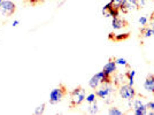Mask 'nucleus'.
<instances>
[{"mask_svg":"<svg viewBox=\"0 0 154 115\" xmlns=\"http://www.w3.org/2000/svg\"><path fill=\"white\" fill-rule=\"evenodd\" d=\"M151 26H152L154 28V22H152V23H151Z\"/></svg>","mask_w":154,"mask_h":115,"instance_id":"obj_27","label":"nucleus"},{"mask_svg":"<svg viewBox=\"0 0 154 115\" xmlns=\"http://www.w3.org/2000/svg\"><path fill=\"white\" fill-rule=\"evenodd\" d=\"M64 95H66V91L62 86H59V88H54L50 92V99L48 101L51 105H57L59 102L63 99Z\"/></svg>","mask_w":154,"mask_h":115,"instance_id":"obj_5","label":"nucleus"},{"mask_svg":"<svg viewBox=\"0 0 154 115\" xmlns=\"http://www.w3.org/2000/svg\"><path fill=\"white\" fill-rule=\"evenodd\" d=\"M103 71L106 75H109V76H112L113 74H115L116 71H117V64L115 62V59H110L108 62L103 66Z\"/></svg>","mask_w":154,"mask_h":115,"instance_id":"obj_8","label":"nucleus"},{"mask_svg":"<svg viewBox=\"0 0 154 115\" xmlns=\"http://www.w3.org/2000/svg\"><path fill=\"white\" fill-rule=\"evenodd\" d=\"M153 93H154V91H153Z\"/></svg>","mask_w":154,"mask_h":115,"instance_id":"obj_28","label":"nucleus"},{"mask_svg":"<svg viewBox=\"0 0 154 115\" xmlns=\"http://www.w3.org/2000/svg\"><path fill=\"white\" fill-rule=\"evenodd\" d=\"M12 26H13V28H16V26H20V21H19V20H14L13 24H12Z\"/></svg>","mask_w":154,"mask_h":115,"instance_id":"obj_24","label":"nucleus"},{"mask_svg":"<svg viewBox=\"0 0 154 115\" xmlns=\"http://www.w3.org/2000/svg\"><path fill=\"white\" fill-rule=\"evenodd\" d=\"M141 36L144 38H149V37H154V28L152 26H144L140 30Z\"/></svg>","mask_w":154,"mask_h":115,"instance_id":"obj_11","label":"nucleus"},{"mask_svg":"<svg viewBox=\"0 0 154 115\" xmlns=\"http://www.w3.org/2000/svg\"><path fill=\"white\" fill-rule=\"evenodd\" d=\"M138 22H139V24H140L141 26H145L148 23V19L146 16H140V17L138 19Z\"/></svg>","mask_w":154,"mask_h":115,"instance_id":"obj_19","label":"nucleus"},{"mask_svg":"<svg viewBox=\"0 0 154 115\" xmlns=\"http://www.w3.org/2000/svg\"><path fill=\"white\" fill-rule=\"evenodd\" d=\"M88 112L90 113V114H98L99 113V106H98V104L97 101L94 102H91L90 106H89V109H88Z\"/></svg>","mask_w":154,"mask_h":115,"instance_id":"obj_14","label":"nucleus"},{"mask_svg":"<svg viewBox=\"0 0 154 115\" xmlns=\"http://www.w3.org/2000/svg\"><path fill=\"white\" fill-rule=\"evenodd\" d=\"M96 98H97L96 93H90V95H88V96L85 97V100H86V102L91 104V102L96 101Z\"/></svg>","mask_w":154,"mask_h":115,"instance_id":"obj_18","label":"nucleus"},{"mask_svg":"<svg viewBox=\"0 0 154 115\" xmlns=\"http://www.w3.org/2000/svg\"><path fill=\"white\" fill-rule=\"evenodd\" d=\"M129 37V33H120V35H116L115 36V40H122V39H125Z\"/></svg>","mask_w":154,"mask_h":115,"instance_id":"obj_20","label":"nucleus"},{"mask_svg":"<svg viewBox=\"0 0 154 115\" xmlns=\"http://www.w3.org/2000/svg\"><path fill=\"white\" fill-rule=\"evenodd\" d=\"M151 19L154 21V11H153V13H152V15H151Z\"/></svg>","mask_w":154,"mask_h":115,"instance_id":"obj_26","label":"nucleus"},{"mask_svg":"<svg viewBox=\"0 0 154 115\" xmlns=\"http://www.w3.org/2000/svg\"><path fill=\"white\" fill-rule=\"evenodd\" d=\"M144 88L148 92H153L154 91V75H149L146 77L145 82H144Z\"/></svg>","mask_w":154,"mask_h":115,"instance_id":"obj_10","label":"nucleus"},{"mask_svg":"<svg viewBox=\"0 0 154 115\" xmlns=\"http://www.w3.org/2000/svg\"><path fill=\"white\" fill-rule=\"evenodd\" d=\"M135 76H136V70H134V69H131V70H129L125 73V77H127V79H128L129 85L134 86V83H135Z\"/></svg>","mask_w":154,"mask_h":115,"instance_id":"obj_13","label":"nucleus"},{"mask_svg":"<svg viewBox=\"0 0 154 115\" xmlns=\"http://www.w3.org/2000/svg\"><path fill=\"white\" fill-rule=\"evenodd\" d=\"M112 26H113L114 30H120V29L125 28L127 23H125V21L120 19L119 16H116V17H112Z\"/></svg>","mask_w":154,"mask_h":115,"instance_id":"obj_9","label":"nucleus"},{"mask_svg":"<svg viewBox=\"0 0 154 115\" xmlns=\"http://www.w3.org/2000/svg\"><path fill=\"white\" fill-rule=\"evenodd\" d=\"M16 6L11 0H4L0 6V16L1 17H8L15 13Z\"/></svg>","mask_w":154,"mask_h":115,"instance_id":"obj_4","label":"nucleus"},{"mask_svg":"<svg viewBox=\"0 0 154 115\" xmlns=\"http://www.w3.org/2000/svg\"><path fill=\"white\" fill-rule=\"evenodd\" d=\"M85 97H86L85 90L83 88H76L70 95L71 107H76L78 105H81L85 100Z\"/></svg>","mask_w":154,"mask_h":115,"instance_id":"obj_2","label":"nucleus"},{"mask_svg":"<svg viewBox=\"0 0 154 115\" xmlns=\"http://www.w3.org/2000/svg\"><path fill=\"white\" fill-rule=\"evenodd\" d=\"M147 4V0H138V5H139V8H143V7L146 6Z\"/></svg>","mask_w":154,"mask_h":115,"instance_id":"obj_22","label":"nucleus"},{"mask_svg":"<svg viewBox=\"0 0 154 115\" xmlns=\"http://www.w3.org/2000/svg\"><path fill=\"white\" fill-rule=\"evenodd\" d=\"M100 84H101V81H100L99 77L97 76V74L91 77L90 81H89V86H90L91 89H98Z\"/></svg>","mask_w":154,"mask_h":115,"instance_id":"obj_12","label":"nucleus"},{"mask_svg":"<svg viewBox=\"0 0 154 115\" xmlns=\"http://www.w3.org/2000/svg\"><path fill=\"white\" fill-rule=\"evenodd\" d=\"M147 105V108L149 109V110H154V101H149L146 104Z\"/></svg>","mask_w":154,"mask_h":115,"instance_id":"obj_23","label":"nucleus"},{"mask_svg":"<svg viewBox=\"0 0 154 115\" xmlns=\"http://www.w3.org/2000/svg\"><path fill=\"white\" fill-rule=\"evenodd\" d=\"M119 93H120L122 99L132 100L136 97V90L134 89V86H131L129 84H121L119 86Z\"/></svg>","mask_w":154,"mask_h":115,"instance_id":"obj_3","label":"nucleus"},{"mask_svg":"<svg viewBox=\"0 0 154 115\" xmlns=\"http://www.w3.org/2000/svg\"><path fill=\"white\" fill-rule=\"evenodd\" d=\"M44 112H45V104H42L40 106L35 108V112H33V113L36 115H42V114H44Z\"/></svg>","mask_w":154,"mask_h":115,"instance_id":"obj_15","label":"nucleus"},{"mask_svg":"<svg viewBox=\"0 0 154 115\" xmlns=\"http://www.w3.org/2000/svg\"><path fill=\"white\" fill-rule=\"evenodd\" d=\"M108 114L109 115H122L123 112L122 110H120L117 107H112V108L108 109Z\"/></svg>","mask_w":154,"mask_h":115,"instance_id":"obj_16","label":"nucleus"},{"mask_svg":"<svg viewBox=\"0 0 154 115\" xmlns=\"http://www.w3.org/2000/svg\"><path fill=\"white\" fill-rule=\"evenodd\" d=\"M109 2H110L113 6L115 7V8H119V7H120V5H121V2H122V0H110Z\"/></svg>","mask_w":154,"mask_h":115,"instance_id":"obj_21","label":"nucleus"},{"mask_svg":"<svg viewBox=\"0 0 154 115\" xmlns=\"http://www.w3.org/2000/svg\"><path fill=\"white\" fill-rule=\"evenodd\" d=\"M114 89L115 88H114L113 82H110V83H101V88H99L97 90L96 95L98 98L107 101V99H110V97L114 92Z\"/></svg>","mask_w":154,"mask_h":115,"instance_id":"obj_1","label":"nucleus"},{"mask_svg":"<svg viewBox=\"0 0 154 115\" xmlns=\"http://www.w3.org/2000/svg\"><path fill=\"white\" fill-rule=\"evenodd\" d=\"M38 1H39V0H30V2H31L32 5H36Z\"/></svg>","mask_w":154,"mask_h":115,"instance_id":"obj_25","label":"nucleus"},{"mask_svg":"<svg viewBox=\"0 0 154 115\" xmlns=\"http://www.w3.org/2000/svg\"><path fill=\"white\" fill-rule=\"evenodd\" d=\"M115 62L116 64H120V66H124V67H129L128 61L124 59V58H117L115 59Z\"/></svg>","mask_w":154,"mask_h":115,"instance_id":"obj_17","label":"nucleus"},{"mask_svg":"<svg viewBox=\"0 0 154 115\" xmlns=\"http://www.w3.org/2000/svg\"><path fill=\"white\" fill-rule=\"evenodd\" d=\"M134 114L136 115H146L148 112L147 105L144 104L141 99H135L134 100Z\"/></svg>","mask_w":154,"mask_h":115,"instance_id":"obj_7","label":"nucleus"},{"mask_svg":"<svg viewBox=\"0 0 154 115\" xmlns=\"http://www.w3.org/2000/svg\"><path fill=\"white\" fill-rule=\"evenodd\" d=\"M138 8H139L138 0H122L121 5L119 7V11L125 14L132 11H137Z\"/></svg>","mask_w":154,"mask_h":115,"instance_id":"obj_6","label":"nucleus"}]
</instances>
